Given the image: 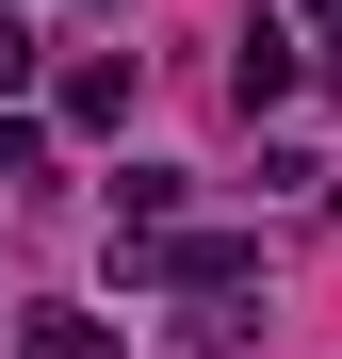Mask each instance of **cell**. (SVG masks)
Segmentation results:
<instances>
[{
    "label": "cell",
    "mask_w": 342,
    "mask_h": 359,
    "mask_svg": "<svg viewBox=\"0 0 342 359\" xmlns=\"http://www.w3.org/2000/svg\"><path fill=\"white\" fill-rule=\"evenodd\" d=\"M114 229L163 245V229H180V163H131V180H114Z\"/></svg>",
    "instance_id": "cell-1"
},
{
    "label": "cell",
    "mask_w": 342,
    "mask_h": 359,
    "mask_svg": "<svg viewBox=\"0 0 342 359\" xmlns=\"http://www.w3.org/2000/svg\"><path fill=\"white\" fill-rule=\"evenodd\" d=\"M228 98H245V114H277V98H294V49H277V17L245 33V66H228Z\"/></svg>",
    "instance_id": "cell-2"
},
{
    "label": "cell",
    "mask_w": 342,
    "mask_h": 359,
    "mask_svg": "<svg viewBox=\"0 0 342 359\" xmlns=\"http://www.w3.org/2000/svg\"><path fill=\"white\" fill-rule=\"evenodd\" d=\"M33 66H49V49H33V17H17V0H0V98H17Z\"/></svg>",
    "instance_id": "cell-3"
},
{
    "label": "cell",
    "mask_w": 342,
    "mask_h": 359,
    "mask_svg": "<svg viewBox=\"0 0 342 359\" xmlns=\"http://www.w3.org/2000/svg\"><path fill=\"white\" fill-rule=\"evenodd\" d=\"M33 180H49V147L17 131V114H0V196H33Z\"/></svg>",
    "instance_id": "cell-4"
},
{
    "label": "cell",
    "mask_w": 342,
    "mask_h": 359,
    "mask_svg": "<svg viewBox=\"0 0 342 359\" xmlns=\"http://www.w3.org/2000/svg\"><path fill=\"white\" fill-rule=\"evenodd\" d=\"M33 359H114V327H33Z\"/></svg>",
    "instance_id": "cell-5"
},
{
    "label": "cell",
    "mask_w": 342,
    "mask_h": 359,
    "mask_svg": "<svg viewBox=\"0 0 342 359\" xmlns=\"http://www.w3.org/2000/svg\"><path fill=\"white\" fill-rule=\"evenodd\" d=\"M310 33H342V0H310Z\"/></svg>",
    "instance_id": "cell-6"
}]
</instances>
